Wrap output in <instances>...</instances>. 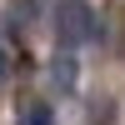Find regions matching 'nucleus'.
Instances as JSON below:
<instances>
[{
  "instance_id": "nucleus-4",
  "label": "nucleus",
  "mask_w": 125,
  "mask_h": 125,
  "mask_svg": "<svg viewBox=\"0 0 125 125\" xmlns=\"http://www.w3.org/2000/svg\"><path fill=\"white\" fill-rule=\"evenodd\" d=\"M5 75H10V55L0 50V80H5Z\"/></svg>"
},
{
  "instance_id": "nucleus-2",
  "label": "nucleus",
  "mask_w": 125,
  "mask_h": 125,
  "mask_svg": "<svg viewBox=\"0 0 125 125\" xmlns=\"http://www.w3.org/2000/svg\"><path fill=\"white\" fill-rule=\"evenodd\" d=\"M55 80L60 85H75V65H70V60H55Z\"/></svg>"
},
{
  "instance_id": "nucleus-3",
  "label": "nucleus",
  "mask_w": 125,
  "mask_h": 125,
  "mask_svg": "<svg viewBox=\"0 0 125 125\" xmlns=\"http://www.w3.org/2000/svg\"><path fill=\"white\" fill-rule=\"evenodd\" d=\"M25 125H50V110H40V105H35V115H30Z\"/></svg>"
},
{
  "instance_id": "nucleus-1",
  "label": "nucleus",
  "mask_w": 125,
  "mask_h": 125,
  "mask_svg": "<svg viewBox=\"0 0 125 125\" xmlns=\"http://www.w3.org/2000/svg\"><path fill=\"white\" fill-rule=\"evenodd\" d=\"M55 40L60 45H85L95 40V10L85 0H60L55 5Z\"/></svg>"
}]
</instances>
